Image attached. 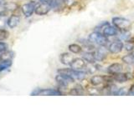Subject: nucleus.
I'll use <instances>...</instances> for the list:
<instances>
[{
	"label": "nucleus",
	"instance_id": "obj_11",
	"mask_svg": "<svg viewBox=\"0 0 134 125\" xmlns=\"http://www.w3.org/2000/svg\"><path fill=\"white\" fill-rule=\"evenodd\" d=\"M49 3L51 8L54 11H60L66 6L65 0H50Z\"/></svg>",
	"mask_w": 134,
	"mask_h": 125
},
{
	"label": "nucleus",
	"instance_id": "obj_20",
	"mask_svg": "<svg viewBox=\"0 0 134 125\" xmlns=\"http://www.w3.org/2000/svg\"><path fill=\"white\" fill-rule=\"evenodd\" d=\"M11 65H12V60L11 59L1 60L0 61V72L8 68Z\"/></svg>",
	"mask_w": 134,
	"mask_h": 125
},
{
	"label": "nucleus",
	"instance_id": "obj_10",
	"mask_svg": "<svg viewBox=\"0 0 134 125\" xmlns=\"http://www.w3.org/2000/svg\"><path fill=\"white\" fill-rule=\"evenodd\" d=\"M109 79L111 78H108L106 76H100V75H95V76H93L91 78V85L93 86H99L100 84H102L103 83L105 82H109Z\"/></svg>",
	"mask_w": 134,
	"mask_h": 125
},
{
	"label": "nucleus",
	"instance_id": "obj_5",
	"mask_svg": "<svg viewBox=\"0 0 134 125\" xmlns=\"http://www.w3.org/2000/svg\"><path fill=\"white\" fill-rule=\"evenodd\" d=\"M56 82L60 84V87H66L68 86L70 83H72L74 82V79L69 76H67L65 74L59 73L55 77Z\"/></svg>",
	"mask_w": 134,
	"mask_h": 125
},
{
	"label": "nucleus",
	"instance_id": "obj_6",
	"mask_svg": "<svg viewBox=\"0 0 134 125\" xmlns=\"http://www.w3.org/2000/svg\"><path fill=\"white\" fill-rule=\"evenodd\" d=\"M36 3H37L31 1L28 3L24 4V5L22 6L21 10H22L23 14H24L25 17H30L34 14V12H35V10Z\"/></svg>",
	"mask_w": 134,
	"mask_h": 125
},
{
	"label": "nucleus",
	"instance_id": "obj_28",
	"mask_svg": "<svg viewBox=\"0 0 134 125\" xmlns=\"http://www.w3.org/2000/svg\"><path fill=\"white\" fill-rule=\"evenodd\" d=\"M128 93L129 94H132V95H134V84L131 87V89H129Z\"/></svg>",
	"mask_w": 134,
	"mask_h": 125
},
{
	"label": "nucleus",
	"instance_id": "obj_25",
	"mask_svg": "<svg viewBox=\"0 0 134 125\" xmlns=\"http://www.w3.org/2000/svg\"><path fill=\"white\" fill-rule=\"evenodd\" d=\"M125 48H126V50H127V51L131 52V51H132L133 48H134V43H132L131 41H128V43L126 44Z\"/></svg>",
	"mask_w": 134,
	"mask_h": 125
},
{
	"label": "nucleus",
	"instance_id": "obj_19",
	"mask_svg": "<svg viewBox=\"0 0 134 125\" xmlns=\"http://www.w3.org/2000/svg\"><path fill=\"white\" fill-rule=\"evenodd\" d=\"M83 93H84V90L81 85H76L73 89H71V90L70 91V95H81Z\"/></svg>",
	"mask_w": 134,
	"mask_h": 125
},
{
	"label": "nucleus",
	"instance_id": "obj_14",
	"mask_svg": "<svg viewBox=\"0 0 134 125\" xmlns=\"http://www.w3.org/2000/svg\"><path fill=\"white\" fill-rule=\"evenodd\" d=\"M63 93L61 91L58 89H40V94L39 95H49V96H54V95H62Z\"/></svg>",
	"mask_w": 134,
	"mask_h": 125
},
{
	"label": "nucleus",
	"instance_id": "obj_2",
	"mask_svg": "<svg viewBox=\"0 0 134 125\" xmlns=\"http://www.w3.org/2000/svg\"><path fill=\"white\" fill-rule=\"evenodd\" d=\"M113 25L121 31H127L130 26H131V22L125 18H121V17H115L112 18Z\"/></svg>",
	"mask_w": 134,
	"mask_h": 125
},
{
	"label": "nucleus",
	"instance_id": "obj_26",
	"mask_svg": "<svg viewBox=\"0 0 134 125\" xmlns=\"http://www.w3.org/2000/svg\"><path fill=\"white\" fill-rule=\"evenodd\" d=\"M129 90L127 89V88H121V89H118V92H117L116 95H127L128 93Z\"/></svg>",
	"mask_w": 134,
	"mask_h": 125
},
{
	"label": "nucleus",
	"instance_id": "obj_27",
	"mask_svg": "<svg viewBox=\"0 0 134 125\" xmlns=\"http://www.w3.org/2000/svg\"><path fill=\"white\" fill-rule=\"evenodd\" d=\"M8 46L7 43H3V42H0V52L8 51Z\"/></svg>",
	"mask_w": 134,
	"mask_h": 125
},
{
	"label": "nucleus",
	"instance_id": "obj_24",
	"mask_svg": "<svg viewBox=\"0 0 134 125\" xmlns=\"http://www.w3.org/2000/svg\"><path fill=\"white\" fill-rule=\"evenodd\" d=\"M129 37H130V33H128V30H127V31H121V36H120V39H122V40H127Z\"/></svg>",
	"mask_w": 134,
	"mask_h": 125
},
{
	"label": "nucleus",
	"instance_id": "obj_23",
	"mask_svg": "<svg viewBox=\"0 0 134 125\" xmlns=\"http://www.w3.org/2000/svg\"><path fill=\"white\" fill-rule=\"evenodd\" d=\"M8 37V32L3 28H0V41L5 40Z\"/></svg>",
	"mask_w": 134,
	"mask_h": 125
},
{
	"label": "nucleus",
	"instance_id": "obj_22",
	"mask_svg": "<svg viewBox=\"0 0 134 125\" xmlns=\"http://www.w3.org/2000/svg\"><path fill=\"white\" fill-rule=\"evenodd\" d=\"M8 25V18L6 15H0V28H4Z\"/></svg>",
	"mask_w": 134,
	"mask_h": 125
},
{
	"label": "nucleus",
	"instance_id": "obj_4",
	"mask_svg": "<svg viewBox=\"0 0 134 125\" xmlns=\"http://www.w3.org/2000/svg\"><path fill=\"white\" fill-rule=\"evenodd\" d=\"M50 9H51V7L49 5V3L40 2L36 3L35 12L38 15H45L48 14Z\"/></svg>",
	"mask_w": 134,
	"mask_h": 125
},
{
	"label": "nucleus",
	"instance_id": "obj_13",
	"mask_svg": "<svg viewBox=\"0 0 134 125\" xmlns=\"http://www.w3.org/2000/svg\"><path fill=\"white\" fill-rule=\"evenodd\" d=\"M130 73H117L115 75H112L113 76V80L116 81L118 83H125L127 82V80L132 78V76H130Z\"/></svg>",
	"mask_w": 134,
	"mask_h": 125
},
{
	"label": "nucleus",
	"instance_id": "obj_18",
	"mask_svg": "<svg viewBox=\"0 0 134 125\" xmlns=\"http://www.w3.org/2000/svg\"><path fill=\"white\" fill-rule=\"evenodd\" d=\"M121 60L127 64L133 65L134 64V54L130 53V54H127V55H125L124 57H122Z\"/></svg>",
	"mask_w": 134,
	"mask_h": 125
},
{
	"label": "nucleus",
	"instance_id": "obj_8",
	"mask_svg": "<svg viewBox=\"0 0 134 125\" xmlns=\"http://www.w3.org/2000/svg\"><path fill=\"white\" fill-rule=\"evenodd\" d=\"M123 47H124V44L122 42L117 40V41H114L113 43L110 44L108 50H109V52L111 53H118L122 50Z\"/></svg>",
	"mask_w": 134,
	"mask_h": 125
},
{
	"label": "nucleus",
	"instance_id": "obj_1",
	"mask_svg": "<svg viewBox=\"0 0 134 125\" xmlns=\"http://www.w3.org/2000/svg\"><path fill=\"white\" fill-rule=\"evenodd\" d=\"M88 41H89L90 43H96L99 46H105L107 43L108 39H107V37L95 31L93 33H91L89 35V37H88Z\"/></svg>",
	"mask_w": 134,
	"mask_h": 125
},
{
	"label": "nucleus",
	"instance_id": "obj_16",
	"mask_svg": "<svg viewBox=\"0 0 134 125\" xmlns=\"http://www.w3.org/2000/svg\"><path fill=\"white\" fill-rule=\"evenodd\" d=\"M19 21H20V17L19 15L13 14L8 18V26L11 28H14L19 24Z\"/></svg>",
	"mask_w": 134,
	"mask_h": 125
},
{
	"label": "nucleus",
	"instance_id": "obj_17",
	"mask_svg": "<svg viewBox=\"0 0 134 125\" xmlns=\"http://www.w3.org/2000/svg\"><path fill=\"white\" fill-rule=\"evenodd\" d=\"M83 58L88 63H95L96 60L95 58L94 53H91V52H86L83 53Z\"/></svg>",
	"mask_w": 134,
	"mask_h": 125
},
{
	"label": "nucleus",
	"instance_id": "obj_15",
	"mask_svg": "<svg viewBox=\"0 0 134 125\" xmlns=\"http://www.w3.org/2000/svg\"><path fill=\"white\" fill-rule=\"evenodd\" d=\"M60 62L62 63L63 64H65V65H70V64L74 60V57L71 55L70 53H62L61 55H60Z\"/></svg>",
	"mask_w": 134,
	"mask_h": 125
},
{
	"label": "nucleus",
	"instance_id": "obj_3",
	"mask_svg": "<svg viewBox=\"0 0 134 125\" xmlns=\"http://www.w3.org/2000/svg\"><path fill=\"white\" fill-rule=\"evenodd\" d=\"M59 73L65 74L67 76L72 78L74 80L75 79H83L86 77V73L81 72L80 70H75L73 68H60L58 69Z\"/></svg>",
	"mask_w": 134,
	"mask_h": 125
},
{
	"label": "nucleus",
	"instance_id": "obj_7",
	"mask_svg": "<svg viewBox=\"0 0 134 125\" xmlns=\"http://www.w3.org/2000/svg\"><path fill=\"white\" fill-rule=\"evenodd\" d=\"M109 50L105 48V46H100V48H97L94 52L95 58L96 61H102L107 56V53Z\"/></svg>",
	"mask_w": 134,
	"mask_h": 125
},
{
	"label": "nucleus",
	"instance_id": "obj_12",
	"mask_svg": "<svg viewBox=\"0 0 134 125\" xmlns=\"http://www.w3.org/2000/svg\"><path fill=\"white\" fill-rule=\"evenodd\" d=\"M122 69H123L122 64H118V63H116V64H112L111 65H110L108 67L107 72L111 75H115V74L120 73L122 72Z\"/></svg>",
	"mask_w": 134,
	"mask_h": 125
},
{
	"label": "nucleus",
	"instance_id": "obj_9",
	"mask_svg": "<svg viewBox=\"0 0 134 125\" xmlns=\"http://www.w3.org/2000/svg\"><path fill=\"white\" fill-rule=\"evenodd\" d=\"M86 65V60L84 58H74V60L70 64V68L75 70H81L84 68Z\"/></svg>",
	"mask_w": 134,
	"mask_h": 125
},
{
	"label": "nucleus",
	"instance_id": "obj_29",
	"mask_svg": "<svg viewBox=\"0 0 134 125\" xmlns=\"http://www.w3.org/2000/svg\"><path fill=\"white\" fill-rule=\"evenodd\" d=\"M50 0H40V2H44V3H49Z\"/></svg>",
	"mask_w": 134,
	"mask_h": 125
},
{
	"label": "nucleus",
	"instance_id": "obj_21",
	"mask_svg": "<svg viewBox=\"0 0 134 125\" xmlns=\"http://www.w3.org/2000/svg\"><path fill=\"white\" fill-rule=\"evenodd\" d=\"M69 50L73 53H80L82 51V48L80 45L76 44V43H72V44H70L69 47H68Z\"/></svg>",
	"mask_w": 134,
	"mask_h": 125
}]
</instances>
